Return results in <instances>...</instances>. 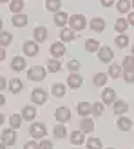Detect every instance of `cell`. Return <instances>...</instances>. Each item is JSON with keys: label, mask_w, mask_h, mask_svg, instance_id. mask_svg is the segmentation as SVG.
<instances>
[{"label": "cell", "mask_w": 134, "mask_h": 149, "mask_svg": "<svg viewBox=\"0 0 134 149\" xmlns=\"http://www.w3.org/2000/svg\"><path fill=\"white\" fill-rule=\"evenodd\" d=\"M69 26H71V31H84L87 26L85 17L84 15H73L69 18Z\"/></svg>", "instance_id": "cell-1"}, {"label": "cell", "mask_w": 134, "mask_h": 149, "mask_svg": "<svg viewBox=\"0 0 134 149\" xmlns=\"http://www.w3.org/2000/svg\"><path fill=\"white\" fill-rule=\"evenodd\" d=\"M27 78L29 80H44V78H46V69H44L42 68V65H35V68H31V69H29L27 71Z\"/></svg>", "instance_id": "cell-2"}, {"label": "cell", "mask_w": 134, "mask_h": 149, "mask_svg": "<svg viewBox=\"0 0 134 149\" xmlns=\"http://www.w3.org/2000/svg\"><path fill=\"white\" fill-rule=\"evenodd\" d=\"M2 144L4 146H15V142H17V135H15V129H4V133H2Z\"/></svg>", "instance_id": "cell-3"}, {"label": "cell", "mask_w": 134, "mask_h": 149, "mask_svg": "<svg viewBox=\"0 0 134 149\" xmlns=\"http://www.w3.org/2000/svg\"><path fill=\"white\" fill-rule=\"evenodd\" d=\"M29 135L35 136V138H44V136H46V125H44V124H31V127H29Z\"/></svg>", "instance_id": "cell-4"}, {"label": "cell", "mask_w": 134, "mask_h": 149, "mask_svg": "<svg viewBox=\"0 0 134 149\" xmlns=\"http://www.w3.org/2000/svg\"><path fill=\"white\" fill-rule=\"evenodd\" d=\"M31 100L35 104H38V106H42V104H46V100H47V93L44 91V89H33Z\"/></svg>", "instance_id": "cell-5"}, {"label": "cell", "mask_w": 134, "mask_h": 149, "mask_svg": "<svg viewBox=\"0 0 134 149\" xmlns=\"http://www.w3.org/2000/svg\"><path fill=\"white\" fill-rule=\"evenodd\" d=\"M33 36H35V42H36V44L46 42V38H47V29L44 27V26H36V27L33 29Z\"/></svg>", "instance_id": "cell-6"}, {"label": "cell", "mask_w": 134, "mask_h": 149, "mask_svg": "<svg viewBox=\"0 0 134 149\" xmlns=\"http://www.w3.org/2000/svg\"><path fill=\"white\" fill-rule=\"evenodd\" d=\"M116 102V91L114 89H105V91L102 93V104H105V106H111V104Z\"/></svg>", "instance_id": "cell-7"}, {"label": "cell", "mask_w": 134, "mask_h": 149, "mask_svg": "<svg viewBox=\"0 0 134 149\" xmlns=\"http://www.w3.org/2000/svg\"><path fill=\"white\" fill-rule=\"evenodd\" d=\"M98 58L102 62H111L114 58V53H113V49L111 47H107V46H103V47H100V51H98Z\"/></svg>", "instance_id": "cell-8"}, {"label": "cell", "mask_w": 134, "mask_h": 149, "mask_svg": "<svg viewBox=\"0 0 134 149\" xmlns=\"http://www.w3.org/2000/svg\"><path fill=\"white\" fill-rule=\"evenodd\" d=\"M55 116H56V120H58V122H67V120L71 118V111H69V107L62 106V107H58V109H56Z\"/></svg>", "instance_id": "cell-9"}, {"label": "cell", "mask_w": 134, "mask_h": 149, "mask_svg": "<svg viewBox=\"0 0 134 149\" xmlns=\"http://www.w3.org/2000/svg\"><path fill=\"white\" fill-rule=\"evenodd\" d=\"M22 49H24V53H26L27 56H35V55H38V44H36V42H24Z\"/></svg>", "instance_id": "cell-10"}, {"label": "cell", "mask_w": 134, "mask_h": 149, "mask_svg": "<svg viewBox=\"0 0 134 149\" xmlns=\"http://www.w3.org/2000/svg\"><path fill=\"white\" fill-rule=\"evenodd\" d=\"M67 84H69V87H73V89H78V87H82V84H84V78H82L78 73H73V74H69V78H67Z\"/></svg>", "instance_id": "cell-11"}, {"label": "cell", "mask_w": 134, "mask_h": 149, "mask_svg": "<svg viewBox=\"0 0 134 149\" xmlns=\"http://www.w3.org/2000/svg\"><path fill=\"white\" fill-rule=\"evenodd\" d=\"M89 26H91V29H93V31H96V33H102L103 29H105V20H103L102 17H94V18L91 20V24H89Z\"/></svg>", "instance_id": "cell-12"}, {"label": "cell", "mask_w": 134, "mask_h": 149, "mask_svg": "<svg viewBox=\"0 0 134 149\" xmlns=\"http://www.w3.org/2000/svg\"><path fill=\"white\" fill-rule=\"evenodd\" d=\"M26 60H24V56H15L13 60H11V68H13V71H24V68H26Z\"/></svg>", "instance_id": "cell-13"}, {"label": "cell", "mask_w": 134, "mask_h": 149, "mask_svg": "<svg viewBox=\"0 0 134 149\" xmlns=\"http://www.w3.org/2000/svg\"><path fill=\"white\" fill-rule=\"evenodd\" d=\"M78 113H80V116L91 115V113H93V104H89V102H80V104H78Z\"/></svg>", "instance_id": "cell-14"}, {"label": "cell", "mask_w": 134, "mask_h": 149, "mask_svg": "<svg viewBox=\"0 0 134 149\" xmlns=\"http://www.w3.org/2000/svg\"><path fill=\"white\" fill-rule=\"evenodd\" d=\"M113 109H114V113H116V115H120V116H122L123 113H127L129 106H127V102H125V100H116Z\"/></svg>", "instance_id": "cell-15"}, {"label": "cell", "mask_w": 134, "mask_h": 149, "mask_svg": "<svg viewBox=\"0 0 134 149\" xmlns=\"http://www.w3.org/2000/svg\"><path fill=\"white\" fill-rule=\"evenodd\" d=\"M49 51H51V55H53V56H62L65 53V46H64L62 42H55Z\"/></svg>", "instance_id": "cell-16"}, {"label": "cell", "mask_w": 134, "mask_h": 149, "mask_svg": "<svg viewBox=\"0 0 134 149\" xmlns=\"http://www.w3.org/2000/svg\"><path fill=\"white\" fill-rule=\"evenodd\" d=\"M35 116H36V107L24 106V109H22V118H24V120H33Z\"/></svg>", "instance_id": "cell-17"}, {"label": "cell", "mask_w": 134, "mask_h": 149, "mask_svg": "<svg viewBox=\"0 0 134 149\" xmlns=\"http://www.w3.org/2000/svg\"><path fill=\"white\" fill-rule=\"evenodd\" d=\"M22 87H24V84H22L20 78H11L9 80V91L11 93H20Z\"/></svg>", "instance_id": "cell-18"}, {"label": "cell", "mask_w": 134, "mask_h": 149, "mask_svg": "<svg viewBox=\"0 0 134 149\" xmlns=\"http://www.w3.org/2000/svg\"><path fill=\"white\" fill-rule=\"evenodd\" d=\"M11 22H13L15 27H24V26L27 24V17H26V15H22V13H20V15H15Z\"/></svg>", "instance_id": "cell-19"}, {"label": "cell", "mask_w": 134, "mask_h": 149, "mask_svg": "<svg viewBox=\"0 0 134 149\" xmlns=\"http://www.w3.org/2000/svg\"><path fill=\"white\" fill-rule=\"evenodd\" d=\"M132 127V122L129 120L127 116H120L118 118V129H122V131H129Z\"/></svg>", "instance_id": "cell-20"}, {"label": "cell", "mask_w": 134, "mask_h": 149, "mask_svg": "<svg viewBox=\"0 0 134 149\" xmlns=\"http://www.w3.org/2000/svg\"><path fill=\"white\" fill-rule=\"evenodd\" d=\"M80 125H82V133H93V129H94V122L91 118H84L80 122Z\"/></svg>", "instance_id": "cell-21"}, {"label": "cell", "mask_w": 134, "mask_h": 149, "mask_svg": "<svg viewBox=\"0 0 134 149\" xmlns=\"http://www.w3.org/2000/svg\"><path fill=\"white\" fill-rule=\"evenodd\" d=\"M60 38H62V44L64 42H73L74 38H76V35H74L71 29H62V31H60Z\"/></svg>", "instance_id": "cell-22"}, {"label": "cell", "mask_w": 134, "mask_h": 149, "mask_svg": "<svg viewBox=\"0 0 134 149\" xmlns=\"http://www.w3.org/2000/svg\"><path fill=\"white\" fill-rule=\"evenodd\" d=\"M9 9L13 13L20 15V11L24 9V0H11V2H9Z\"/></svg>", "instance_id": "cell-23"}, {"label": "cell", "mask_w": 134, "mask_h": 149, "mask_svg": "<svg viewBox=\"0 0 134 149\" xmlns=\"http://www.w3.org/2000/svg\"><path fill=\"white\" fill-rule=\"evenodd\" d=\"M127 27H129V24H127V20H125V18H118L116 24H114V29H116L118 33H122V35H125Z\"/></svg>", "instance_id": "cell-24"}, {"label": "cell", "mask_w": 134, "mask_h": 149, "mask_svg": "<svg viewBox=\"0 0 134 149\" xmlns=\"http://www.w3.org/2000/svg\"><path fill=\"white\" fill-rule=\"evenodd\" d=\"M85 49L89 53H96V51H100V44L94 38H89V40H85Z\"/></svg>", "instance_id": "cell-25"}, {"label": "cell", "mask_w": 134, "mask_h": 149, "mask_svg": "<svg viewBox=\"0 0 134 149\" xmlns=\"http://www.w3.org/2000/svg\"><path fill=\"white\" fill-rule=\"evenodd\" d=\"M67 13H62V11H58L56 15H55V24L56 26H60V27H64L65 24H67Z\"/></svg>", "instance_id": "cell-26"}, {"label": "cell", "mask_w": 134, "mask_h": 149, "mask_svg": "<svg viewBox=\"0 0 134 149\" xmlns=\"http://www.w3.org/2000/svg\"><path fill=\"white\" fill-rule=\"evenodd\" d=\"M71 142H73L74 146L84 144V133H82V131H73V133H71Z\"/></svg>", "instance_id": "cell-27"}, {"label": "cell", "mask_w": 134, "mask_h": 149, "mask_svg": "<svg viewBox=\"0 0 134 149\" xmlns=\"http://www.w3.org/2000/svg\"><path fill=\"white\" fill-rule=\"evenodd\" d=\"M11 42H13V35H11V33H6V31L0 33V47L9 46Z\"/></svg>", "instance_id": "cell-28"}, {"label": "cell", "mask_w": 134, "mask_h": 149, "mask_svg": "<svg viewBox=\"0 0 134 149\" xmlns=\"http://www.w3.org/2000/svg\"><path fill=\"white\" fill-rule=\"evenodd\" d=\"M9 125H11V129H18L22 125V115H11L9 116Z\"/></svg>", "instance_id": "cell-29"}, {"label": "cell", "mask_w": 134, "mask_h": 149, "mask_svg": "<svg viewBox=\"0 0 134 149\" xmlns=\"http://www.w3.org/2000/svg\"><path fill=\"white\" fill-rule=\"evenodd\" d=\"M51 91H53V95H55V96L62 98V96L65 95V86H64V84H55L53 87H51Z\"/></svg>", "instance_id": "cell-30"}, {"label": "cell", "mask_w": 134, "mask_h": 149, "mask_svg": "<svg viewBox=\"0 0 134 149\" xmlns=\"http://www.w3.org/2000/svg\"><path fill=\"white\" fill-rule=\"evenodd\" d=\"M60 6H62V2H60V0H47V2H46L47 11H55V13H58V9H60Z\"/></svg>", "instance_id": "cell-31"}, {"label": "cell", "mask_w": 134, "mask_h": 149, "mask_svg": "<svg viewBox=\"0 0 134 149\" xmlns=\"http://www.w3.org/2000/svg\"><path fill=\"white\" fill-rule=\"evenodd\" d=\"M120 74H122V68H120V65L111 64V68H109V77H111V78H120Z\"/></svg>", "instance_id": "cell-32"}, {"label": "cell", "mask_w": 134, "mask_h": 149, "mask_svg": "<svg viewBox=\"0 0 134 149\" xmlns=\"http://www.w3.org/2000/svg\"><path fill=\"white\" fill-rule=\"evenodd\" d=\"M87 149H102V140L96 138V136L89 138L87 140Z\"/></svg>", "instance_id": "cell-33"}, {"label": "cell", "mask_w": 134, "mask_h": 149, "mask_svg": "<svg viewBox=\"0 0 134 149\" xmlns=\"http://www.w3.org/2000/svg\"><path fill=\"white\" fill-rule=\"evenodd\" d=\"M122 64H123V71H134V56H125Z\"/></svg>", "instance_id": "cell-34"}, {"label": "cell", "mask_w": 134, "mask_h": 149, "mask_svg": "<svg viewBox=\"0 0 134 149\" xmlns=\"http://www.w3.org/2000/svg\"><path fill=\"white\" fill-rule=\"evenodd\" d=\"M94 86H105V82H107V74L105 73H98V74H94Z\"/></svg>", "instance_id": "cell-35"}, {"label": "cell", "mask_w": 134, "mask_h": 149, "mask_svg": "<svg viewBox=\"0 0 134 149\" xmlns=\"http://www.w3.org/2000/svg\"><path fill=\"white\" fill-rule=\"evenodd\" d=\"M116 46L118 47H127L129 46V36L127 35H118L116 36Z\"/></svg>", "instance_id": "cell-36"}, {"label": "cell", "mask_w": 134, "mask_h": 149, "mask_svg": "<svg viewBox=\"0 0 134 149\" xmlns=\"http://www.w3.org/2000/svg\"><path fill=\"white\" fill-rule=\"evenodd\" d=\"M47 69L51 73H58V71L62 69V65H60V62H58V60H53V58H51V60L47 62Z\"/></svg>", "instance_id": "cell-37"}, {"label": "cell", "mask_w": 134, "mask_h": 149, "mask_svg": "<svg viewBox=\"0 0 134 149\" xmlns=\"http://www.w3.org/2000/svg\"><path fill=\"white\" fill-rule=\"evenodd\" d=\"M53 133H55V136H56V138H64V136L67 135V131H65V127H64V124H58L56 127L53 129Z\"/></svg>", "instance_id": "cell-38"}, {"label": "cell", "mask_w": 134, "mask_h": 149, "mask_svg": "<svg viewBox=\"0 0 134 149\" xmlns=\"http://www.w3.org/2000/svg\"><path fill=\"white\" fill-rule=\"evenodd\" d=\"M116 7H118V11H120V13H125V11H129L131 2H127V0H120V2L116 4Z\"/></svg>", "instance_id": "cell-39"}, {"label": "cell", "mask_w": 134, "mask_h": 149, "mask_svg": "<svg viewBox=\"0 0 134 149\" xmlns=\"http://www.w3.org/2000/svg\"><path fill=\"white\" fill-rule=\"evenodd\" d=\"M93 115H96V116H102L103 115V104H100V102L93 104Z\"/></svg>", "instance_id": "cell-40"}, {"label": "cell", "mask_w": 134, "mask_h": 149, "mask_svg": "<svg viewBox=\"0 0 134 149\" xmlns=\"http://www.w3.org/2000/svg\"><path fill=\"white\" fill-rule=\"evenodd\" d=\"M123 78H125V82L132 84L134 82V71H123Z\"/></svg>", "instance_id": "cell-41"}, {"label": "cell", "mask_w": 134, "mask_h": 149, "mask_svg": "<svg viewBox=\"0 0 134 149\" xmlns=\"http://www.w3.org/2000/svg\"><path fill=\"white\" fill-rule=\"evenodd\" d=\"M38 149H55L53 147V142H49V140H42L38 144Z\"/></svg>", "instance_id": "cell-42"}, {"label": "cell", "mask_w": 134, "mask_h": 149, "mask_svg": "<svg viewBox=\"0 0 134 149\" xmlns=\"http://www.w3.org/2000/svg\"><path fill=\"white\" fill-rule=\"evenodd\" d=\"M67 65H69L71 71H78V69H80V62H78V60H71Z\"/></svg>", "instance_id": "cell-43"}, {"label": "cell", "mask_w": 134, "mask_h": 149, "mask_svg": "<svg viewBox=\"0 0 134 149\" xmlns=\"http://www.w3.org/2000/svg\"><path fill=\"white\" fill-rule=\"evenodd\" d=\"M24 149H38V144H36V142H27L24 146Z\"/></svg>", "instance_id": "cell-44"}, {"label": "cell", "mask_w": 134, "mask_h": 149, "mask_svg": "<svg viewBox=\"0 0 134 149\" xmlns=\"http://www.w3.org/2000/svg\"><path fill=\"white\" fill-rule=\"evenodd\" d=\"M6 86H7L6 78H4V77H0V91H2V89H6Z\"/></svg>", "instance_id": "cell-45"}, {"label": "cell", "mask_w": 134, "mask_h": 149, "mask_svg": "<svg viewBox=\"0 0 134 149\" xmlns=\"http://www.w3.org/2000/svg\"><path fill=\"white\" fill-rule=\"evenodd\" d=\"M127 24H129V26H134V13H131V15H129V20H127Z\"/></svg>", "instance_id": "cell-46"}, {"label": "cell", "mask_w": 134, "mask_h": 149, "mask_svg": "<svg viewBox=\"0 0 134 149\" xmlns=\"http://www.w3.org/2000/svg\"><path fill=\"white\" fill-rule=\"evenodd\" d=\"M4 58H6V49H4V47H0V62H2Z\"/></svg>", "instance_id": "cell-47"}, {"label": "cell", "mask_w": 134, "mask_h": 149, "mask_svg": "<svg viewBox=\"0 0 134 149\" xmlns=\"http://www.w3.org/2000/svg\"><path fill=\"white\" fill-rule=\"evenodd\" d=\"M102 6H105V7H109V6H113V2H109V0H102Z\"/></svg>", "instance_id": "cell-48"}, {"label": "cell", "mask_w": 134, "mask_h": 149, "mask_svg": "<svg viewBox=\"0 0 134 149\" xmlns=\"http://www.w3.org/2000/svg\"><path fill=\"white\" fill-rule=\"evenodd\" d=\"M6 104V98H4V95H0V106H4Z\"/></svg>", "instance_id": "cell-49"}, {"label": "cell", "mask_w": 134, "mask_h": 149, "mask_svg": "<svg viewBox=\"0 0 134 149\" xmlns=\"http://www.w3.org/2000/svg\"><path fill=\"white\" fill-rule=\"evenodd\" d=\"M2 122H4V115H2V113H0V124H2Z\"/></svg>", "instance_id": "cell-50"}, {"label": "cell", "mask_w": 134, "mask_h": 149, "mask_svg": "<svg viewBox=\"0 0 134 149\" xmlns=\"http://www.w3.org/2000/svg\"><path fill=\"white\" fill-rule=\"evenodd\" d=\"M0 33H2V18H0Z\"/></svg>", "instance_id": "cell-51"}, {"label": "cell", "mask_w": 134, "mask_h": 149, "mask_svg": "<svg viewBox=\"0 0 134 149\" xmlns=\"http://www.w3.org/2000/svg\"><path fill=\"white\" fill-rule=\"evenodd\" d=\"M6 147H7V146H4V144H0V149H6Z\"/></svg>", "instance_id": "cell-52"}, {"label": "cell", "mask_w": 134, "mask_h": 149, "mask_svg": "<svg viewBox=\"0 0 134 149\" xmlns=\"http://www.w3.org/2000/svg\"><path fill=\"white\" fill-rule=\"evenodd\" d=\"M131 6H132V7H134V2H131Z\"/></svg>", "instance_id": "cell-53"}, {"label": "cell", "mask_w": 134, "mask_h": 149, "mask_svg": "<svg viewBox=\"0 0 134 149\" xmlns=\"http://www.w3.org/2000/svg\"><path fill=\"white\" fill-rule=\"evenodd\" d=\"M132 53H134V47H132Z\"/></svg>", "instance_id": "cell-54"}, {"label": "cell", "mask_w": 134, "mask_h": 149, "mask_svg": "<svg viewBox=\"0 0 134 149\" xmlns=\"http://www.w3.org/2000/svg\"><path fill=\"white\" fill-rule=\"evenodd\" d=\"M109 149H114V147H109Z\"/></svg>", "instance_id": "cell-55"}]
</instances>
